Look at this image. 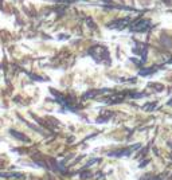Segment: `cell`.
<instances>
[{"instance_id":"cell-1","label":"cell","mask_w":172,"mask_h":180,"mask_svg":"<svg viewBox=\"0 0 172 180\" xmlns=\"http://www.w3.org/2000/svg\"><path fill=\"white\" fill-rule=\"evenodd\" d=\"M148 27H149V23H148L147 20H141V21H139L136 26L132 27V31H144Z\"/></svg>"}]
</instances>
